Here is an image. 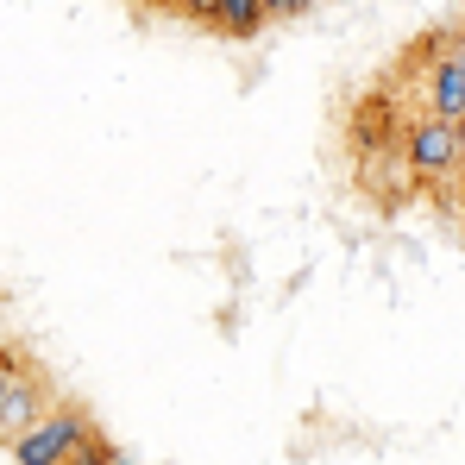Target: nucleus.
<instances>
[{
    "label": "nucleus",
    "mask_w": 465,
    "mask_h": 465,
    "mask_svg": "<svg viewBox=\"0 0 465 465\" xmlns=\"http://www.w3.org/2000/svg\"><path fill=\"white\" fill-rule=\"evenodd\" d=\"M402 163L409 176H460L465 163V120H440V114H415L402 120Z\"/></svg>",
    "instance_id": "f257e3e1"
},
{
    "label": "nucleus",
    "mask_w": 465,
    "mask_h": 465,
    "mask_svg": "<svg viewBox=\"0 0 465 465\" xmlns=\"http://www.w3.org/2000/svg\"><path fill=\"white\" fill-rule=\"evenodd\" d=\"M88 434H101L82 409H70V402H57V409H45L19 440H13V460L19 465H70L82 453V440Z\"/></svg>",
    "instance_id": "f03ea898"
},
{
    "label": "nucleus",
    "mask_w": 465,
    "mask_h": 465,
    "mask_svg": "<svg viewBox=\"0 0 465 465\" xmlns=\"http://www.w3.org/2000/svg\"><path fill=\"white\" fill-rule=\"evenodd\" d=\"M45 409H57V402H51V378H45V371L25 359V365H19V378H13V396H6V409H0V440L13 447V440H19V434H25V428H32Z\"/></svg>",
    "instance_id": "7ed1b4c3"
},
{
    "label": "nucleus",
    "mask_w": 465,
    "mask_h": 465,
    "mask_svg": "<svg viewBox=\"0 0 465 465\" xmlns=\"http://www.w3.org/2000/svg\"><path fill=\"white\" fill-rule=\"evenodd\" d=\"M421 114H440V120H465V70L460 57H434L421 64Z\"/></svg>",
    "instance_id": "20e7f679"
},
{
    "label": "nucleus",
    "mask_w": 465,
    "mask_h": 465,
    "mask_svg": "<svg viewBox=\"0 0 465 465\" xmlns=\"http://www.w3.org/2000/svg\"><path fill=\"white\" fill-rule=\"evenodd\" d=\"M264 25H271L264 0H221V13H214V32L221 38H258Z\"/></svg>",
    "instance_id": "39448f33"
},
{
    "label": "nucleus",
    "mask_w": 465,
    "mask_h": 465,
    "mask_svg": "<svg viewBox=\"0 0 465 465\" xmlns=\"http://www.w3.org/2000/svg\"><path fill=\"white\" fill-rule=\"evenodd\" d=\"M19 365H25V352H19V346H0V409H6V396H13V378H19Z\"/></svg>",
    "instance_id": "423d86ee"
},
{
    "label": "nucleus",
    "mask_w": 465,
    "mask_h": 465,
    "mask_svg": "<svg viewBox=\"0 0 465 465\" xmlns=\"http://www.w3.org/2000/svg\"><path fill=\"white\" fill-rule=\"evenodd\" d=\"M189 19H202V25H214V13H221V0H176Z\"/></svg>",
    "instance_id": "0eeeda50"
},
{
    "label": "nucleus",
    "mask_w": 465,
    "mask_h": 465,
    "mask_svg": "<svg viewBox=\"0 0 465 465\" xmlns=\"http://www.w3.org/2000/svg\"><path fill=\"white\" fill-rule=\"evenodd\" d=\"M264 13L271 19H296V13H309V0H264Z\"/></svg>",
    "instance_id": "6e6552de"
},
{
    "label": "nucleus",
    "mask_w": 465,
    "mask_h": 465,
    "mask_svg": "<svg viewBox=\"0 0 465 465\" xmlns=\"http://www.w3.org/2000/svg\"><path fill=\"white\" fill-rule=\"evenodd\" d=\"M453 57H460V70H465V25L453 32Z\"/></svg>",
    "instance_id": "1a4fd4ad"
},
{
    "label": "nucleus",
    "mask_w": 465,
    "mask_h": 465,
    "mask_svg": "<svg viewBox=\"0 0 465 465\" xmlns=\"http://www.w3.org/2000/svg\"><path fill=\"white\" fill-rule=\"evenodd\" d=\"M101 465H133V460H126V453H114V460H101Z\"/></svg>",
    "instance_id": "9d476101"
},
{
    "label": "nucleus",
    "mask_w": 465,
    "mask_h": 465,
    "mask_svg": "<svg viewBox=\"0 0 465 465\" xmlns=\"http://www.w3.org/2000/svg\"><path fill=\"white\" fill-rule=\"evenodd\" d=\"M0 346H6V340H0Z\"/></svg>",
    "instance_id": "9b49d317"
}]
</instances>
